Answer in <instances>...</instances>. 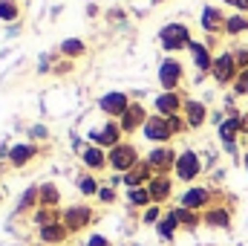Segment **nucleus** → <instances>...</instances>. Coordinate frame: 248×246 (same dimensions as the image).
Masks as SVG:
<instances>
[{
  "label": "nucleus",
  "mask_w": 248,
  "mask_h": 246,
  "mask_svg": "<svg viewBox=\"0 0 248 246\" xmlns=\"http://www.w3.org/2000/svg\"><path fill=\"white\" fill-rule=\"evenodd\" d=\"M162 44H165L168 50H182V47H187V29L182 23L165 26V29H162Z\"/></svg>",
  "instance_id": "1"
},
{
  "label": "nucleus",
  "mask_w": 248,
  "mask_h": 246,
  "mask_svg": "<svg viewBox=\"0 0 248 246\" xmlns=\"http://www.w3.org/2000/svg\"><path fill=\"white\" fill-rule=\"evenodd\" d=\"M170 122L165 119V116H153V119H147L144 122V136L147 139H153V142H165V139H170Z\"/></svg>",
  "instance_id": "2"
},
{
  "label": "nucleus",
  "mask_w": 248,
  "mask_h": 246,
  "mask_svg": "<svg viewBox=\"0 0 248 246\" xmlns=\"http://www.w3.org/2000/svg\"><path fill=\"white\" fill-rule=\"evenodd\" d=\"M176 174L182 177V180H193L196 174H199V157L196 154H182L179 157V162H176Z\"/></svg>",
  "instance_id": "3"
},
{
  "label": "nucleus",
  "mask_w": 248,
  "mask_h": 246,
  "mask_svg": "<svg viewBox=\"0 0 248 246\" xmlns=\"http://www.w3.org/2000/svg\"><path fill=\"white\" fill-rule=\"evenodd\" d=\"M101 110L110 113V116H124V110H127V96H124V93H110V96H104V99H101Z\"/></svg>",
  "instance_id": "4"
},
{
  "label": "nucleus",
  "mask_w": 248,
  "mask_h": 246,
  "mask_svg": "<svg viewBox=\"0 0 248 246\" xmlns=\"http://www.w3.org/2000/svg\"><path fill=\"white\" fill-rule=\"evenodd\" d=\"M110 162H113L119 171H127L130 165H136V151H133L130 145H124V148H122V145H116V148H113V157H110Z\"/></svg>",
  "instance_id": "5"
},
{
  "label": "nucleus",
  "mask_w": 248,
  "mask_h": 246,
  "mask_svg": "<svg viewBox=\"0 0 248 246\" xmlns=\"http://www.w3.org/2000/svg\"><path fill=\"white\" fill-rule=\"evenodd\" d=\"M179 75H182V67H179L176 61H165V64H162L159 78H162V84H165L168 90H173V87L179 84Z\"/></svg>",
  "instance_id": "6"
},
{
  "label": "nucleus",
  "mask_w": 248,
  "mask_h": 246,
  "mask_svg": "<svg viewBox=\"0 0 248 246\" xmlns=\"http://www.w3.org/2000/svg\"><path fill=\"white\" fill-rule=\"evenodd\" d=\"M234 72H237V58H234V55H222V58L217 61V70H214L217 81H231Z\"/></svg>",
  "instance_id": "7"
},
{
  "label": "nucleus",
  "mask_w": 248,
  "mask_h": 246,
  "mask_svg": "<svg viewBox=\"0 0 248 246\" xmlns=\"http://www.w3.org/2000/svg\"><path fill=\"white\" fill-rule=\"evenodd\" d=\"M87 220H90V209H69L66 211V229H81V226H87Z\"/></svg>",
  "instance_id": "8"
},
{
  "label": "nucleus",
  "mask_w": 248,
  "mask_h": 246,
  "mask_svg": "<svg viewBox=\"0 0 248 246\" xmlns=\"http://www.w3.org/2000/svg\"><path fill=\"white\" fill-rule=\"evenodd\" d=\"M93 139H95L98 145H116V142H119V127H116V124H104L101 130L93 133Z\"/></svg>",
  "instance_id": "9"
},
{
  "label": "nucleus",
  "mask_w": 248,
  "mask_h": 246,
  "mask_svg": "<svg viewBox=\"0 0 248 246\" xmlns=\"http://www.w3.org/2000/svg\"><path fill=\"white\" fill-rule=\"evenodd\" d=\"M176 107H179V99H176L173 93H165V96H159V99H156V110H159V113H165V116H173V113H176Z\"/></svg>",
  "instance_id": "10"
},
{
  "label": "nucleus",
  "mask_w": 248,
  "mask_h": 246,
  "mask_svg": "<svg viewBox=\"0 0 248 246\" xmlns=\"http://www.w3.org/2000/svg\"><path fill=\"white\" fill-rule=\"evenodd\" d=\"M32 157H35V148H32V145H15L12 154H9L12 165H23V162H29Z\"/></svg>",
  "instance_id": "11"
},
{
  "label": "nucleus",
  "mask_w": 248,
  "mask_h": 246,
  "mask_svg": "<svg viewBox=\"0 0 248 246\" xmlns=\"http://www.w3.org/2000/svg\"><path fill=\"white\" fill-rule=\"evenodd\" d=\"M147 162L156 165V168H168V165L173 162V151H170V148H156V151L147 157Z\"/></svg>",
  "instance_id": "12"
},
{
  "label": "nucleus",
  "mask_w": 248,
  "mask_h": 246,
  "mask_svg": "<svg viewBox=\"0 0 248 246\" xmlns=\"http://www.w3.org/2000/svg\"><path fill=\"white\" fill-rule=\"evenodd\" d=\"M205 200H208V191H202V188H190L185 194V209H199V206H205Z\"/></svg>",
  "instance_id": "13"
},
{
  "label": "nucleus",
  "mask_w": 248,
  "mask_h": 246,
  "mask_svg": "<svg viewBox=\"0 0 248 246\" xmlns=\"http://www.w3.org/2000/svg\"><path fill=\"white\" fill-rule=\"evenodd\" d=\"M219 23H222V15H219L214 6H208V9L202 12V26H205L208 32H214V29H219Z\"/></svg>",
  "instance_id": "14"
},
{
  "label": "nucleus",
  "mask_w": 248,
  "mask_h": 246,
  "mask_svg": "<svg viewBox=\"0 0 248 246\" xmlns=\"http://www.w3.org/2000/svg\"><path fill=\"white\" fill-rule=\"evenodd\" d=\"M141 119H144L141 107H136V105H133V107H127V110H124V119H122L124 130H133V127H136V124L141 122Z\"/></svg>",
  "instance_id": "15"
},
{
  "label": "nucleus",
  "mask_w": 248,
  "mask_h": 246,
  "mask_svg": "<svg viewBox=\"0 0 248 246\" xmlns=\"http://www.w3.org/2000/svg\"><path fill=\"white\" fill-rule=\"evenodd\" d=\"M185 110H187V122L193 124V127H199V124L205 122V107H202L199 102H190Z\"/></svg>",
  "instance_id": "16"
},
{
  "label": "nucleus",
  "mask_w": 248,
  "mask_h": 246,
  "mask_svg": "<svg viewBox=\"0 0 248 246\" xmlns=\"http://www.w3.org/2000/svg\"><path fill=\"white\" fill-rule=\"evenodd\" d=\"M84 162H87L90 168H101V165L107 162V157H104L101 148H90V151H84Z\"/></svg>",
  "instance_id": "17"
},
{
  "label": "nucleus",
  "mask_w": 248,
  "mask_h": 246,
  "mask_svg": "<svg viewBox=\"0 0 248 246\" xmlns=\"http://www.w3.org/2000/svg\"><path fill=\"white\" fill-rule=\"evenodd\" d=\"M168 194H170V183H168L165 177H159V180L150 183V197H153V200H165Z\"/></svg>",
  "instance_id": "18"
},
{
  "label": "nucleus",
  "mask_w": 248,
  "mask_h": 246,
  "mask_svg": "<svg viewBox=\"0 0 248 246\" xmlns=\"http://www.w3.org/2000/svg\"><path fill=\"white\" fill-rule=\"evenodd\" d=\"M63 235H66V229L58 226V223H55V226H52V223H46V226H44V232H41V238H44V241H49V244H52V241H55V244L63 241Z\"/></svg>",
  "instance_id": "19"
},
{
  "label": "nucleus",
  "mask_w": 248,
  "mask_h": 246,
  "mask_svg": "<svg viewBox=\"0 0 248 246\" xmlns=\"http://www.w3.org/2000/svg\"><path fill=\"white\" fill-rule=\"evenodd\" d=\"M240 127H243V119H240V116H234V119H228V122L219 127V136H222L225 142H231V139H234V133H237Z\"/></svg>",
  "instance_id": "20"
},
{
  "label": "nucleus",
  "mask_w": 248,
  "mask_h": 246,
  "mask_svg": "<svg viewBox=\"0 0 248 246\" xmlns=\"http://www.w3.org/2000/svg\"><path fill=\"white\" fill-rule=\"evenodd\" d=\"M190 53H193V61H196L199 70H208V67H211V58H208V53H205V47H202V44H193V47H190Z\"/></svg>",
  "instance_id": "21"
},
{
  "label": "nucleus",
  "mask_w": 248,
  "mask_h": 246,
  "mask_svg": "<svg viewBox=\"0 0 248 246\" xmlns=\"http://www.w3.org/2000/svg\"><path fill=\"white\" fill-rule=\"evenodd\" d=\"M173 229H176V214L170 211V214L159 223V235H162V238H170V235H173Z\"/></svg>",
  "instance_id": "22"
},
{
  "label": "nucleus",
  "mask_w": 248,
  "mask_h": 246,
  "mask_svg": "<svg viewBox=\"0 0 248 246\" xmlns=\"http://www.w3.org/2000/svg\"><path fill=\"white\" fill-rule=\"evenodd\" d=\"M144 177H147V162H144V165H139V168H136L133 174H127L124 180H127V183H130V185H136V183H141Z\"/></svg>",
  "instance_id": "23"
},
{
  "label": "nucleus",
  "mask_w": 248,
  "mask_h": 246,
  "mask_svg": "<svg viewBox=\"0 0 248 246\" xmlns=\"http://www.w3.org/2000/svg\"><path fill=\"white\" fill-rule=\"evenodd\" d=\"M63 53H66V55H81V53H84V44L75 41V38H72V41H63Z\"/></svg>",
  "instance_id": "24"
},
{
  "label": "nucleus",
  "mask_w": 248,
  "mask_h": 246,
  "mask_svg": "<svg viewBox=\"0 0 248 246\" xmlns=\"http://www.w3.org/2000/svg\"><path fill=\"white\" fill-rule=\"evenodd\" d=\"M41 197H44V206H55V203H58V191H55L52 185H44Z\"/></svg>",
  "instance_id": "25"
},
{
  "label": "nucleus",
  "mask_w": 248,
  "mask_h": 246,
  "mask_svg": "<svg viewBox=\"0 0 248 246\" xmlns=\"http://www.w3.org/2000/svg\"><path fill=\"white\" fill-rule=\"evenodd\" d=\"M17 18V9L12 3H0V20H15Z\"/></svg>",
  "instance_id": "26"
},
{
  "label": "nucleus",
  "mask_w": 248,
  "mask_h": 246,
  "mask_svg": "<svg viewBox=\"0 0 248 246\" xmlns=\"http://www.w3.org/2000/svg\"><path fill=\"white\" fill-rule=\"evenodd\" d=\"M243 29H248L246 18H240V15H237V18H231V20H228V32H243Z\"/></svg>",
  "instance_id": "27"
},
{
  "label": "nucleus",
  "mask_w": 248,
  "mask_h": 246,
  "mask_svg": "<svg viewBox=\"0 0 248 246\" xmlns=\"http://www.w3.org/2000/svg\"><path fill=\"white\" fill-rule=\"evenodd\" d=\"M130 200H133L136 206H144V203L150 200V191H147V188H139V191H133V194H130Z\"/></svg>",
  "instance_id": "28"
},
{
  "label": "nucleus",
  "mask_w": 248,
  "mask_h": 246,
  "mask_svg": "<svg viewBox=\"0 0 248 246\" xmlns=\"http://www.w3.org/2000/svg\"><path fill=\"white\" fill-rule=\"evenodd\" d=\"M208 223H214V226H225V223H228V214H225V211H211V214H208Z\"/></svg>",
  "instance_id": "29"
},
{
  "label": "nucleus",
  "mask_w": 248,
  "mask_h": 246,
  "mask_svg": "<svg viewBox=\"0 0 248 246\" xmlns=\"http://www.w3.org/2000/svg\"><path fill=\"white\" fill-rule=\"evenodd\" d=\"M234 87H237V93H248V70L240 72V78H237V84H234Z\"/></svg>",
  "instance_id": "30"
},
{
  "label": "nucleus",
  "mask_w": 248,
  "mask_h": 246,
  "mask_svg": "<svg viewBox=\"0 0 248 246\" xmlns=\"http://www.w3.org/2000/svg\"><path fill=\"white\" fill-rule=\"evenodd\" d=\"M173 214H176V220H182V223H187V226L196 223V217H193L190 211H185V209H179V211H173Z\"/></svg>",
  "instance_id": "31"
},
{
  "label": "nucleus",
  "mask_w": 248,
  "mask_h": 246,
  "mask_svg": "<svg viewBox=\"0 0 248 246\" xmlns=\"http://www.w3.org/2000/svg\"><path fill=\"white\" fill-rule=\"evenodd\" d=\"M35 197H38V191H35V188H32V191H26V194H23V200H20V209H29V206L35 203Z\"/></svg>",
  "instance_id": "32"
},
{
  "label": "nucleus",
  "mask_w": 248,
  "mask_h": 246,
  "mask_svg": "<svg viewBox=\"0 0 248 246\" xmlns=\"http://www.w3.org/2000/svg\"><path fill=\"white\" fill-rule=\"evenodd\" d=\"M81 191H84V194H93V191H95V183H93V180H81Z\"/></svg>",
  "instance_id": "33"
},
{
  "label": "nucleus",
  "mask_w": 248,
  "mask_h": 246,
  "mask_svg": "<svg viewBox=\"0 0 248 246\" xmlns=\"http://www.w3.org/2000/svg\"><path fill=\"white\" fill-rule=\"evenodd\" d=\"M156 217H159V211H156V209H147V211H144V223H153Z\"/></svg>",
  "instance_id": "34"
},
{
  "label": "nucleus",
  "mask_w": 248,
  "mask_h": 246,
  "mask_svg": "<svg viewBox=\"0 0 248 246\" xmlns=\"http://www.w3.org/2000/svg\"><path fill=\"white\" fill-rule=\"evenodd\" d=\"M90 246H110V244H107V238H98V235H95V238L90 241Z\"/></svg>",
  "instance_id": "35"
}]
</instances>
